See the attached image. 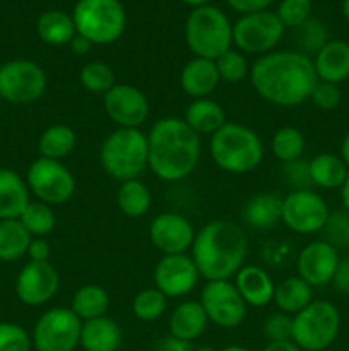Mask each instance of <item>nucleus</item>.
Returning <instances> with one entry per match:
<instances>
[{
  "instance_id": "f3484780",
  "label": "nucleus",
  "mask_w": 349,
  "mask_h": 351,
  "mask_svg": "<svg viewBox=\"0 0 349 351\" xmlns=\"http://www.w3.org/2000/svg\"><path fill=\"white\" fill-rule=\"evenodd\" d=\"M60 274L51 263H27L16 280V295L27 307H41L57 295Z\"/></svg>"
},
{
  "instance_id": "f257e3e1",
  "label": "nucleus",
  "mask_w": 349,
  "mask_h": 351,
  "mask_svg": "<svg viewBox=\"0 0 349 351\" xmlns=\"http://www.w3.org/2000/svg\"><path fill=\"white\" fill-rule=\"evenodd\" d=\"M248 77L260 98L283 108L308 101L318 81L313 58L298 50H277L262 55L252 64Z\"/></svg>"
},
{
  "instance_id": "412c9836",
  "label": "nucleus",
  "mask_w": 349,
  "mask_h": 351,
  "mask_svg": "<svg viewBox=\"0 0 349 351\" xmlns=\"http://www.w3.org/2000/svg\"><path fill=\"white\" fill-rule=\"evenodd\" d=\"M221 79H219L216 62L209 58L194 57L183 65L180 72V86L192 99L209 98L214 93Z\"/></svg>"
},
{
  "instance_id": "f03ea898",
  "label": "nucleus",
  "mask_w": 349,
  "mask_h": 351,
  "mask_svg": "<svg viewBox=\"0 0 349 351\" xmlns=\"http://www.w3.org/2000/svg\"><path fill=\"white\" fill-rule=\"evenodd\" d=\"M147 167L163 182H180L194 173L201 161V136L178 117L156 120L147 132Z\"/></svg>"
},
{
  "instance_id": "052dcab7",
  "label": "nucleus",
  "mask_w": 349,
  "mask_h": 351,
  "mask_svg": "<svg viewBox=\"0 0 349 351\" xmlns=\"http://www.w3.org/2000/svg\"><path fill=\"white\" fill-rule=\"evenodd\" d=\"M194 351H218V350L212 348V346L209 345H202V346H197V348H194Z\"/></svg>"
},
{
  "instance_id": "cd10ccee",
  "label": "nucleus",
  "mask_w": 349,
  "mask_h": 351,
  "mask_svg": "<svg viewBox=\"0 0 349 351\" xmlns=\"http://www.w3.org/2000/svg\"><path fill=\"white\" fill-rule=\"evenodd\" d=\"M308 171L313 187L334 191L341 189L348 178L349 170L339 154L320 153L308 161Z\"/></svg>"
},
{
  "instance_id": "a878e982",
  "label": "nucleus",
  "mask_w": 349,
  "mask_h": 351,
  "mask_svg": "<svg viewBox=\"0 0 349 351\" xmlns=\"http://www.w3.org/2000/svg\"><path fill=\"white\" fill-rule=\"evenodd\" d=\"M185 123L197 136H209L218 132L228 120L222 106L211 98L192 99L185 110Z\"/></svg>"
},
{
  "instance_id": "dca6fc26",
  "label": "nucleus",
  "mask_w": 349,
  "mask_h": 351,
  "mask_svg": "<svg viewBox=\"0 0 349 351\" xmlns=\"http://www.w3.org/2000/svg\"><path fill=\"white\" fill-rule=\"evenodd\" d=\"M154 287L166 298H181L195 290L201 280L197 266L188 254L163 256L154 267Z\"/></svg>"
},
{
  "instance_id": "864d4df0",
  "label": "nucleus",
  "mask_w": 349,
  "mask_h": 351,
  "mask_svg": "<svg viewBox=\"0 0 349 351\" xmlns=\"http://www.w3.org/2000/svg\"><path fill=\"white\" fill-rule=\"evenodd\" d=\"M91 48H92V45L89 43V41L86 40V38L79 36V34L74 38V40L70 41V50H72V53L77 55V57H82V55L89 53V50H91Z\"/></svg>"
},
{
  "instance_id": "39448f33",
  "label": "nucleus",
  "mask_w": 349,
  "mask_h": 351,
  "mask_svg": "<svg viewBox=\"0 0 349 351\" xmlns=\"http://www.w3.org/2000/svg\"><path fill=\"white\" fill-rule=\"evenodd\" d=\"M147 134L140 129L116 127L99 147V163L103 170L120 184L139 178L147 168Z\"/></svg>"
},
{
  "instance_id": "9d476101",
  "label": "nucleus",
  "mask_w": 349,
  "mask_h": 351,
  "mask_svg": "<svg viewBox=\"0 0 349 351\" xmlns=\"http://www.w3.org/2000/svg\"><path fill=\"white\" fill-rule=\"evenodd\" d=\"M82 321L70 307H51L40 315L33 329L36 351H75L81 339Z\"/></svg>"
},
{
  "instance_id": "603ef678",
  "label": "nucleus",
  "mask_w": 349,
  "mask_h": 351,
  "mask_svg": "<svg viewBox=\"0 0 349 351\" xmlns=\"http://www.w3.org/2000/svg\"><path fill=\"white\" fill-rule=\"evenodd\" d=\"M262 351H301V350L293 339H286V341H269L266 346H263Z\"/></svg>"
},
{
  "instance_id": "423d86ee",
  "label": "nucleus",
  "mask_w": 349,
  "mask_h": 351,
  "mask_svg": "<svg viewBox=\"0 0 349 351\" xmlns=\"http://www.w3.org/2000/svg\"><path fill=\"white\" fill-rule=\"evenodd\" d=\"M185 41L195 57L216 60L231 50L233 24L218 7H197L185 21Z\"/></svg>"
},
{
  "instance_id": "3c124183",
  "label": "nucleus",
  "mask_w": 349,
  "mask_h": 351,
  "mask_svg": "<svg viewBox=\"0 0 349 351\" xmlns=\"http://www.w3.org/2000/svg\"><path fill=\"white\" fill-rule=\"evenodd\" d=\"M153 351H194V346H192V343L183 341V339L166 336V338L159 339L156 343Z\"/></svg>"
},
{
  "instance_id": "13d9d810",
  "label": "nucleus",
  "mask_w": 349,
  "mask_h": 351,
  "mask_svg": "<svg viewBox=\"0 0 349 351\" xmlns=\"http://www.w3.org/2000/svg\"><path fill=\"white\" fill-rule=\"evenodd\" d=\"M219 351H252L250 348H246V346H242V345H229V346H224L222 350Z\"/></svg>"
},
{
  "instance_id": "4c0bfd02",
  "label": "nucleus",
  "mask_w": 349,
  "mask_h": 351,
  "mask_svg": "<svg viewBox=\"0 0 349 351\" xmlns=\"http://www.w3.org/2000/svg\"><path fill=\"white\" fill-rule=\"evenodd\" d=\"M166 308L168 298L156 287L144 288L132 300L133 315L142 322L157 321L166 312Z\"/></svg>"
},
{
  "instance_id": "7c9ffc66",
  "label": "nucleus",
  "mask_w": 349,
  "mask_h": 351,
  "mask_svg": "<svg viewBox=\"0 0 349 351\" xmlns=\"http://www.w3.org/2000/svg\"><path fill=\"white\" fill-rule=\"evenodd\" d=\"M77 146V136L74 129L64 123H55L44 129L38 139V151L41 158L48 160L62 161L72 154V151Z\"/></svg>"
},
{
  "instance_id": "79ce46f5",
  "label": "nucleus",
  "mask_w": 349,
  "mask_h": 351,
  "mask_svg": "<svg viewBox=\"0 0 349 351\" xmlns=\"http://www.w3.org/2000/svg\"><path fill=\"white\" fill-rule=\"evenodd\" d=\"M313 3L311 0H281L276 14L284 24V27H300L311 17Z\"/></svg>"
},
{
  "instance_id": "58836bf2",
  "label": "nucleus",
  "mask_w": 349,
  "mask_h": 351,
  "mask_svg": "<svg viewBox=\"0 0 349 351\" xmlns=\"http://www.w3.org/2000/svg\"><path fill=\"white\" fill-rule=\"evenodd\" d=\"M328 41V31L322 21L310 17L305 24L296 27V45L298 51L308 55H317L320 48Z\"/></svg>"
},
{
  "instance_id": "37998d69",
  "label": "nucleus",
  "mask_w": 349,
  "mask_h": 351,
  "mask_svg": "<svg viewBox=\"0 0 349 351\" xmlns=\"http://www.w3.org/2000/svg\"><path fill=\"white\" fill-rule=\"evenodd\" d=\"M31 335L16 322H0V351H31Z\"/></svg>"
},
{
  "instance_id": "72a5a7b5",
  "label": "nucleus",
  "mask_w": 349,
  "mask_h": 351,
  "mask_svg": "<svg viewBox=\"0 0 349 351\" xmlns=\"http://www.w3.org/2000/svg\"><path fill=\"white\" fill-rule=\"evenodd\" d=\"M153 204L149 187L139 178L122 182L116 192V206L129 218H140L146 215Z\"/></svg>"
},
{
  "instance_id": "49530a36",
  "label": "nucleus",
  "mask_w": 349,
  "mask_h": 351,
  "mask_svg": "<svg viewBox=\"0 0 349 351\" xmlns=\"http://www.w3.org/2000/svg\"><path fill=\"white\" fill-rule=\"evenodd\" d=\"M284 175H286L287 182L293 185V191L298 189H310V171H308V161L296 160L291 163H284Z\"/></svg>"
},
{
  "instance_id": "2f4dec72",
  "label": "nucleus",
  "mask_w": 349,
  "mask_h": 351,
  "mask_svg": "<svg viewBox=\"0 0 349 351\" xmlns=\"http://www.w3.org/2000/svg\"><path fill=\"white\" fill-rule=\"evenodd\" d=\"M109 308V295L99 285H84L79 288L72 297L70 311L81 319L82 322L91 321L106 315Z\"/></svg>"
},
{
  "instance_id": "c756f323",
  "label": "nucleus",
  "mask_w": 349,
  "mask_h": 351,
  "mask_svg": "<svg viewBox=\"0 0 349 351\" xmlns=\"http://www.w3.org/2000/svg\"><path fill=\"white\" fill-rule=\"evenodd\" d=\"M274 304L287 315H294L313 302V288L300 276H289L279 281L274 290Z\"/></svg>"
},
{
  "instance_id": "0eeeda50",
  "label": "nucleus",
  "mask_w": 349,
  "mask_h": 351,
  "mask_svg": "<svg viewBox=\"0 0 349 351\" xmlns=\"http://www.w3.org/2000/svg\"><path fill=\"white\" fill-rule=\"evenodd\" d=\"M75 31L89 43L112 45L122 38L127 14L120 0H79L72 10Z\"/></svg>"
},
{
  "instance_id": "ddd939ff",
  "label": "nucleus",
  "mask_w": 349,
  "mask_h": 351,
  "mask_svg": "<svg viewBox=\"0 0 349 351\" xmlns=\"http://www.w3.org/2000/svg\"><path fill=\"white\" fill-rule=\"evenodd\" d=\"M331 209L320 194L311 189L291 191L283 199L281 221L287 230L298 235H315L327 223Z\"/></svg>"
},
{
  "instance_id": "f704fd0d",
  "label": "nucleus",
  "mask_w": 349,
  "mask_h": 351,
  "mask_svg": "<svg viewBox=\"0 0 349 351\" xmlns=\"http://www.w3.org/2000/svg\"><path fill=\"white\" fill-rule=\"evenodd\" d=\"M270 151L281 163H291V161L300 160L305 153L303 132L291 125L281 127L270 139Z\"/></svg>"
},
{
  "instance_id": "ea45409f",
  "label": "nucleus",
  "mask_w": 349,
  "mask_h": 351,
  "mask_svg": "<svg viewBox=\"0 0 349 351\" xmlns=\"http://www.w3.org/2000/svg\"><path fill=\"white\" fill-rule=\"evenodd\" d=\"M216 69H218L219 79L229 84H238L243 79L250 75V65L246 57L240 50H228L216 58Z\"/></svg>"
},
{
  "instance_id": "1a4fd4ad",
  "label": "nucleus",
  "mask_w": 349,
  "mask_h": 351,
  "mask_svg": "<svg viewBox=\"0 0 349 351\" xmlns=\"http://www.w3.org/2000/svg\"><path fill=\"white\" fill-rule=\"evenodd\" d=\"M284 24L272 10L245 14L233 24V45L242 53L266 55L274 51L284 36Z\"/></svg>"
},
{
  "instance_id": "a19ab883",
  "label": "nucleus",
  "mask_w": 349,
  "mask_h": 351,
  "mask_svg": "<svg viewBox=\"0 0 349 351\" xmlns=\"http://www.w3.org/2000/svg\"><path fill=\"white\" fill-rule=\"evenodd\" d=\"M325 242L334 249H349V213L346 209L331 211L327 223L324 226Z\"/></svg>"
},
{
  "instance_id": "bf43d9fd",
  "label": "nucleus",
  "mask_w": 349,
  "mask_h": 351,
  "mask_svg": "<svg viewBox=\"0 0 349 351\" xmlns=\"http://www.w3.org/2000/svg\"><path fill=\"white\" fill-rule=\"evenodd\" d=\"M341 10H342V16H344L346 21L349 23V0H342Z\"/></svg>"
},
{
  "instance_id": "bb28decb",
  "label": "nucleus",
  "mask_w": 349,
  "mask_h": 351,
  "mask_svg": "<svg viewBox=\"0 0 349 351\" xmlns=\"http://www.w3.org/2000/svg\"><path fill=\"white\" fill-rule=\"evenodd\" d=\"M283 199L270 192H260L246 199L242 208L243 221L255 230H269L281 221Z\"/></svg>"
},
{
  "instance_id": "4468645a",
  "label": "nucleus",
  "mask_w": 349,
  "mask_h": 351,
  "mask_svg": "<svg viewBox=\"0 0 349 351\" xmlns=\"http://www.w3.org/2000/svg\"><path fill=\"white\" fill-rule=\"evenodd\" d=\"M198 302L209 322L221 329L238 328L246 317V304L231 280L205 281Z\"/></svg>"
},
{
  "instance_id": "de8ad7c7",
  "label": "nucleus",
  "mask_w": 349,
  "mask_h": 351,
  "mask_svg": "<svg viewBox=\"0 0 349 351\" xmlns=\"http://www.w3.org/2000/svg\"><path fill=\"white\" fill-rule=\"evenodd\" d=\"M226 2H228V5L231 7L233 10H236V12H240L242 16H245V14L267 10L274 0H226Z\"/></svg>"
},
{
  "instance_id": "5fc2aeb1",
  "label": "nucleus",
  "mask_w": 349,
  "mask_h": 351,
  "mask_svg": "<svg viewBox=\"0 0 349 351\" xmlns=\"http://www.w3.org/2000/svg\"><path fill=\"white\" fill-rule=\"evenodd\" d=\"M339 156H341V160L344 161V165L349 170V132L346 134L344 139H342L341 149H339Z\"/></svg>"
},
{
  "instance_id": "4be33fe9",
  "label": "nucleus",
  "mask_w": 349,
  "mask_h": 351,
  "mask_svg": "<svg viewBox=\"0 0 349 351\" xmlns=\"http://www.w3.org/2000/svg\"><path fill=\"white\" fill-rule=\"evenodd\" d=\"M313 67L318 81L341 84L349 79V43L328 40L313 57Z\"/></svg>"
},
{
  "instance_id": "c03bdc74",
  "label": "nucleus",
  "mask_w": 349,
  "mask_h": 351,
  "mask_svg": "<svg viewBox=\"0 0 349 351\" xmlns=\"http://www.w3.org/2000/svg\"><path fill=\"white\" fill-rule=\"evenodd\" d=\"M310 101L317 106L318 110L324 112H332V110L339 108L342 101V91L337 84L325 81H317L313 91L310 95Z\"/></svg>"
},
{
  "instance_id": "6ab92c4d",
  "label": "nucleus",
  "mask_w": 349,
  "mask_h": 351,
  "mask_svg": "<svg viewBox=\"0 0 349 351\" xmlns=\"http://www.w3.org/2000/svg\"><path fill=\"white\" fill-rule=\"evenodd\" d=\"M339 250L325 240H317L300 250L296 257L298 276L307 281L311 288L325 287L332 283L339 266Z\"/></svg>"
},
{
  "instance_id": "f8f14e48",
  "label": "nucleus",
  "mask_w": 349,
  "mask_h": 351,
  "mask_svg": "<svg viewBox=\"0 0 349 351\" xmlns=\"http://www.w3.org/2000/svg\"><path fill=\"white\" fill-rule=\"evenodd\" d=\"M47 91V74L33 60L16 58L0 65V98L16 105L34 103Z\"/></svg>"
},
{
  "instance_id": "393cba45",
  "label": "nucleus",
  "mask_w": 349,
  "mask_h": 351,
  "mask_svg": "<svg viewBox=\"0 0 349 351\" xmlns=\"http://www.w3.org/2000/svg\"><path fill=\"white\" fill-rule=\"evenodd\" d=\"M79 346L84 351H118L122 346V329L108 315L82 322Z\"/></svg>"
},
{
  "instance_id": "8fccbe9b",
  "label": "nucleus",
  "mask_w": 349,
  "mask_h": 351,
  "mask_svg": "<svg viewBox=\"0 0 349 351\" xmlns=\"http://www.w3.org/2000/svg\"><path fill=\"white\" fill-rule=\"evenodd\" d=\"M332 285L337 291L349 295V257L339 261V266L335 269L334 278H332Z\"/></svg>"
},
{
  "instance_id": "09e8293b",
  "label": "nucleus",
  "mask_w": 349,
  "mask_h": 351,
  "mask_svg": "<svg viewBox=\"0 0 349 351\" xmlns=\"http://www.w3.org/2000/svg\"><path fill=\"white\" fill-rule=\"evenodd\" d=\"M27 257L31 263H50L51 247L47 242V239H33L27 249Z\"/></svg>"
},
{
  "instance_id": "20e7f679",
  "label": "nucleus",
  "mask_w": 349,
  "mask_h": 351,
  "mask_svg": "<svg viewBox=\"0 0 349 351\" xmlns=\"http://www.w3.org/2000/svg\"><path fill=\"white\" fill-rule=\"evenodd\" d=\"M209 154L218 168L233 175H245L255 170L263 160V143L250 127L226 122L209 141Z\"/></svg>"
},
{
  "instance_id": "e433bc0d",
  "label": "nucleus",
  "mask_w": 349,
  "mask_h": 351,
  "mask_svg": "<svg viewBox=\"0 0 349 351\" xmlns=\"http://www.w3.org/2000/svg\"><path fill=\"white\" fill-rule=\"evenodd\" d=\"M79 82L92 95H106L116 84L113 69L101 60L88 62L79 72Z\"/></svg>"
},
{
  "instance_id": "a18cd8bd",
  "label": "nucleus",
  "mask_w": 349,
  "mask_h": 351,
  "mask_svg": "<svg viewBox=\"0 0 349 351\" xmlns=\"http://www.w3.org/2000/svg\"><path fill=\"white\" fill-rule=\"evenodd\" d=\"M291 329H293V315L284 312H276L263 321L262 331L267 341H286L291 339Z\"/></svg>"
},
{
  "instance_id": "aec40b11",
  "label": "nucleus",
  "mask_w": 349,
  "mask_h": 351,
  "mask_svg": "<svg viewBox=\"0 0 349 351\" xmlns=\"http://www.w3.org/2000/svg\"><path fill=\"white\" fill-rule=\"evenodd\" d=\"M235 287L246 307H267L274 300L276 283L260 266H243L235 276Z\"/></svg>"
},
{
  "instance_id": "6e6d98bb",
  "label": "nucleus",
  "mask_w": 349,
  "mask_h": 351,
  "mask_svg": "<svg viewBox=\"0 0 349 351\" xmlns=\"http://www.w3.org/2000/svg\"><path fill=\"white\" fill-rule=\"evenodd\" d=\"M339 192H341V202H342V206H344L346 211L349 213V175H348V178H346L344 185H342V187L339 189Z\"/></svg>"
},
{
  "instance_id": "7ed1b4c3",
  "label": "nucleus",
  "mask_w": 349,
  "mask_h": 351,
  "mask_svg": "<svg viewBox=\"0 0 349 351\" xmlns=\"http://www.w3.org/2000/svg\"><path fill=\"white\" fill-rule=\"evenodd\" d=\"M246 235L238 225L214 219L195 232L190 256L205 281L231 280L245 266Z\"/></svg>"
},
{
  "instance_id": "4d7b16f0",
  "label": "nucleus",
  "mask_w": 349,
  "mask_h": 351,
  "mask_svg": "<svg viewBox=\"0 0 349 351\" xmlns=\"http://www.w3.org/2000/svg\"><path fill=\"white\" fill-rule=\"evenodd\" d=\"M183 3H187V5L194 7V9H197V7H202V5H209V2L211 0H181Z\"/></svg>"
},
{
  "instance_id": "9b49d317",
  "label": "nucleus",
  "mask_w": 349,
  "mask_h": 351,
  "mask_svg": "<svg viewBox=\"0 0 349 351\" xmlns=\"http://www.w3.org/2000/svg\"><path fill=\"white\" fill-rule=\"evenodd\" d=\"M26 184L38 201L48 206H60L70 201L75 192V178L62 161L38 158L29 165Z\"/></svg>"
},
{
  "instance_id": "5701e85b",
  "label": "nucleus",
  "mask_w": 349,
  "mask_h": 351,
  "mask_svg": "<svg viewBox=\"0 0 349 351\" xmlns=\"http://www.w3.org/2000/svg\"><path fill=\"white\" fill-rule=\"evenodd\" d=\"M209 319L198 300H185L173 308L168 321L170 336L183 341H195L205 332Z\"/></svg>"
},
{
  "instance_id": "2eb2a0df",
  "label": "nucleus",
  "mask_w": 349,
  "mask_h": 351,
  "mask_svg": "<svg viewBox=\"0 0 349 351\" xmlns=\"http://www.w3.org/2000/svg\"><path fill=\"white\" fill-rule=\"evenodd\" d=\"M108 119L120 129H140L149 119V99L132 84L120 82L103 95Z\"/></svg>"
},
{
  "instance_id": "c9c22d12",
  "label": "nucleus",
  "mask_w": 349,
  "mask_h": 351,
  "mask_svg": "<svg viewBox=\"0 0 349 351\" xmlns=\"http://www.w3.org/2000/svg\"><path fill=\"white\" fill-rule=\"evenodd\" d=\"M19 221L23 223L24 228L29 232L33 239H47L57 225V218H55L51 206L40 201L29 202L21 215Z\"/></svg>"
},
{
  "instance_id": "c85d7f7f",
  "label": "nucleus",
  "mask_w": 349,
  "mask_h": 351,
  "mask_svg": "<svg viewBox=\"0 0 349 351\" xmlns=\"http://www.w3.org/2000/svg\"><path fill=\"white\" fill-rule=\"evenodd\" d=\"M36 33L43 43L50 47H64L77 36L72 14L64 10H47L36 21Z\"/></svg>"
},
{
  "instance_id": "473e14b6",
  "label": "nucleus",
  "mask_w": 349,
  "mask_h": 351,
  "mask_svg": "<svg viewBox=\"0 0 349 351\" xmlns=\"http://www.w3.org/2000/svg\"><path fill=\"white\" fill-rule=\"evenodd\" d=\"M33 237L29 235L19 219L0 221V261L16 263L24 257L29 249Z\"/></svg>"
},
{
  "instance_id": "a211bd4d",
  "label": "nucleus",
  "mask_w": 349,
  "mask_h": 351,
  "mask_svg": "<svg viewBox=\"0 0 349 351\" xmlns=\"http://www.w3.org/2000/svg\"><path fill=\"white\" fill-rule=\"evenodd\" d=\"M149 240L163 256L187 254L195 240V230L188 218L174 211L157 215L149 225Z\"/></svg>"
},
{
  "instance_id": "b1692460",
  "label": "nucleus",
  "mask_w": 349,
  "mask_h": 351,
  "mask_svg": "<svg viewBox=\"0 0 349 351\" xmlns=\"http://www.w3.org/2000/svg\"><path fill=\"white\" fill-rule=\"evenodd\" d=\"M29 202L26 180L10 168H0V221L19 219Z\"/></svg>"
},
{
  "instance_id": "6e6552de",
  "label": "nucleus",
  "mask_w": 349,
  "mask_h": 351,
  "mask_svg": "<svg viewBox=\"0 0 349 351\" xmlns=\"http://www.w3.org/2000/svg\"><path fill=\"white\" fill-rule=\"evenodd\" d=\"M341 331V314L327 300H313L293 315L291 339L301 351H324L334 345Z\"/></svg>"
}]
</instances>
